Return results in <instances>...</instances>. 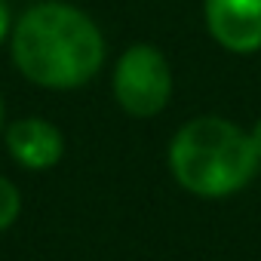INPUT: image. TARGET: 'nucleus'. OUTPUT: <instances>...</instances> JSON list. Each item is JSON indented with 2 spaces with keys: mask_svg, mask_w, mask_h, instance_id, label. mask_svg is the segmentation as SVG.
<instances>
[{
  "mask_svg": "<svg viewBox=\"0 0 261 261\" xmlns=\"http://www.w3.org/2000/svg\"><path fill=\"white\" fill-rule=\"evenodd\" d=\"M7 148H10L13 160H19L28 169H49L65 154L62 133L49 120H40V117L13 123L7 129Z\"/></svg>",
  "mask_w": 261,
  "mask_h": 261,
  "instance_id": "obj_5",
  "label": "nucleus"
},
{
  "mask_svg": "<svg viewBox=\"0 0 261 261\" xmlns=\"http://www.w3.org/2000/svg\"><path fill=\"white\" fill-rule=\"evenodd\" d=\"M13 62L37 86L74 89L98 74L105 40L80 10L68 4H40L16 25Z\"/></svg>",
  "mask_w": 261,
  "mask_h": 261,
  "instance_id": "obj_1",
  "label": "nucleus"
},
{
  "mask_svg": "<svg viewBox=\"0 0 261 261\" xmlns=\"http://www.w3.org/2000/svg\"><path fill=\"white\" fill-rule=\"evenodd\" d=\"M7 31H10V10H7V4H4V0H0V43H4Z\"/></svg>",
  "mask_w": 261,
  "mask_h": 261,
  "instance_id": "obj_7",
  "label": "nucleus"
},
{
  "mask_svg": "<svg viewBox=\"0 0 261 261\" xmlns=\"http://www.w3.org/2000/svg\"><path fill=\"white\" fill-rule=\"evenodd\" d=\"M19 209H22V197H19L16 185L0 175V230H7L16 221Z\"/></svg>",
  "mask_w": 261,
  "mask_h": 261,
  "instance_id": "obj_6",
  "label": "nucleus"
},
{
  "mask_svg": "<svg viewBox=\"0 0 261 261\" xmlns=\"http://www.w3.org/2000/svg\"><path fill=\"white\" fill-rule=\"evenodd\" d=\"M169 166L185 191L197 197H227L249 185L258 169V151L252 136L230 120L197 117L175 133Z\"/></svg>",
  "mask_w": 261,
  "mask_h": 261,
  "instance_id": "obj_2",
  "label": "nucleus"
},
{
  "mask_svg": "<svg viewBox=\"0 0 261 261\" xmlns=\"http://www.w3.org/2000/svg\"><path fill=\"white\" fill-rule=\"evenodd\" d=\"M172 92V74L160 49L139 43L129 46L114 71V95L133 117H154L166 108Z\"/></svg>",
  "mask_w": 261,
  "mask_h": 261,
  "instance_id": "obj_3",
  "label": "nucleus"
},
{
  "mask_svg": "<svg viewBox=\"0 0 261 261\" xmlns=\"http://www.w3.org/2000/svg\"><path fill=\"white\" fill-rule=\"evenodd\" d=\"M206 28L230 53L261 49V0H206Z\"/></svg>",
  "mask_w": 261,
  "mask_h": 261,
  "instance_id": "obj_4",
  "label": "nucleus"
},
{
  "mask_svg": "<svg viewBox=\"0 0 261 261\" xmlns=\"http://www.w3.org/2000/svg\"><path fill=\"white\" fill-rule=\"evenodd\" d=\"M249 136H252V145H255V151H258V160H261V120L255 123V129H252Z\"/></svg>",
  "mask_w": 261,
  "mask_h": 261,
  "instance_id": "obj_8",
  "label": "nucleus"
},
{
  "mask_svg": "<svg viewBox=\"0 0 261 261\" xmlns=\"http://www.w3.org/2000/svg\"><path fill=\"white\" fill-rule=\"evenodd\" d=\"M0 120H4V101H0Z\"/></svg>",
  "mask_w": 261,
  "mask_h": 261,
  "instance_id": "obj_9",
  "label": "nucleus"
}]
</instances>
